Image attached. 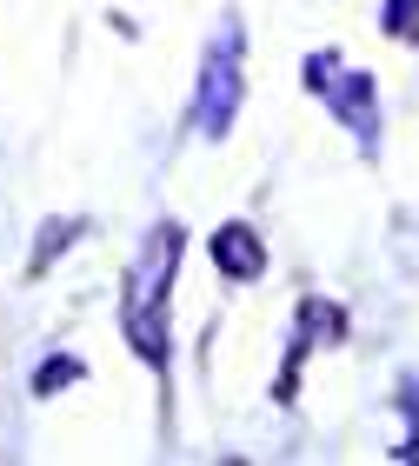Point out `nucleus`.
<instances>
[{"label":"nucleus","mask_w":419,"mask_h":466,"mask_svg":"<svg viewBox=\"0 0 419 466\" xmlns=\"http://www.w3.org/2000/svg\"><path fill=\"white\" fill-rule=\"evenodd\" d=\"M300 80H306V94L320 100V107L340 120L353 140H360L366 160L380 154V80H373L366 67H353L340 47H313L300 60Z\"/></svg>","instance_id":"nucleus-1"},{"label":"nucleus","mask_w":419,"mask_h":466,"mask_svg":"<svg viewBox=\"0 0 419 466\" xmlns=\"http://www.w3.org/2000/svg\"><path fill=\"white\" fill-rule=\"evenodd\" d=\"M240 100H246V34L240 20H220L200 54V80H194V134L226 140L240 120Z\"/></svg>","instance_id":"nucleus-2"},{"label":"nucleus","mask_w":419,"mask_h":466,"mask_svg":"<svg viewBox=\"0 0 419 466\" xmlns=\"http://www.w3.org/2000/svg\"><path fill=\"white\" fill-rule=\"evenodd\" d=\"M180 253H186V227H180V220H160V227L140 240L134 267H127V293H120V307H154V313H166V293H174Z\"/></svg>","instance_id":"nucleus-3"},{"label":"nucleus","mask_w":419,"mask_h":466,"mask_svg":"<svg viewBox=\"0 0 419 466\" xmlns=\"http://www.w3.org/2000/svg\"><path fill=\"white\" fill-rule=\"evenodd\" d=\"M206 260H214L234 287L260 280V273H266V240H260V227H254V220H220L214 233H206Z\"/></svg>","instance_id":"nucleus-4"},{"label":"nucleus","mask_w":419,"mask_h":466,"mask_svg":"<svg viewBox=\"0 0 419 466\" xmlns=\"http://www.w3.org/2000/svg\"><path fill=\"white\" fill-rule=\"evenodd\" d=\"M300 320H293V347H340L346 340V307H333V300H300L293 307Z\"/></svg>","instance_id":"nucleus-5"},{"label":"nucleus","mask_w":419,"mask_h":466,"mask_svg":"<svg viewBox=\"0 0 419 466\" xmlns=\"http://www.w3.org/2000/svg\"><path fill=\"white\" fill-rule=\"evenodd\" d=\"M80 380H87V360H80V353H47V360H40V373H34V393L54 400V393L80 387Z\"/></svg>","instance_id":"nucleus-6"},{"label":"nucleus","mask_w":419,"mask_h":466,"mask_svg":"<svg viewBox=\"0 0 419 466\" xmlns=\"http://www.w3.org/2000/svg\"><path fill=\"white\" fill-rule=\"evenodd\" d=\"M80 233H87V220H80V214L54 220V227H40V233H34V273H47V267L60 260V253H67V247L80 240Z\"/></svg>","instance_id":"nucleus-7"},{"label":"nucleus","mask_w":419,"mask_h":466,"mask_svg":"<svg viewBox=\"0 0 419 466\" xmlns=\"http://www.w3.org/2000/svg\"><path fill=\"white\" fill-rule=\"evenodd\" d=\"M380 27H386V40H400V47H419V0H386Z\"/></svg>","instance_id":"nucleus-8"}]
</instances>
